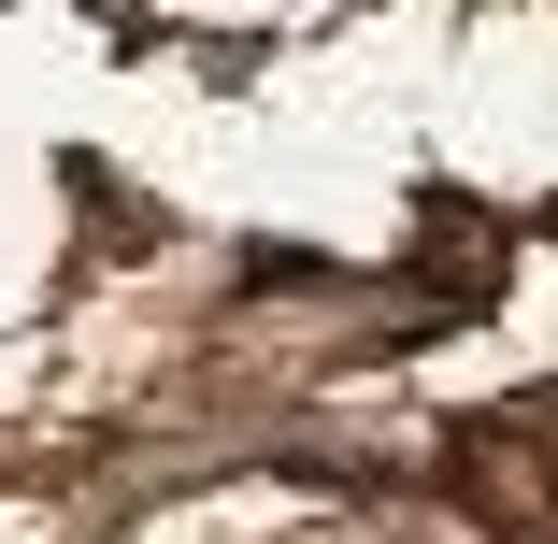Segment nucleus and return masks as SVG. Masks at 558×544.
I'll return each mask as SVG.
<instances>
[{
    "label": "nucleus",
    "mask_w": 558,
    "mask_h": 544,
    "mask_svg": "<svg viewBox=\"0 0 558 544\" xmlns=\"http://www.w3.org/2000/svg\"><path fill=\"white\" fill-rule=\"evenodd\" d=\"M501 287H515V230H501L487 201L429 186V201H415V301H429V330H459V315H501Z\"/></svg>",
    "instance_id": "nucleus-1"
},
{
    "label": "nucleus",
    "mask_w": 558,
    "mask_h": 544,
    "mask_svg": "<svg viewBox=\"0 0 558 544\" xmlns=\"http://www.w3.org/2000/svg\"><path fill=\"white\" fill-rule=\"evenodd\" d=\"M459 487L487 501V516H544V459H530V415H473V445H459Z\"/></svg>",
    "instance_id": "nucleus-2"
}]
</instances>
